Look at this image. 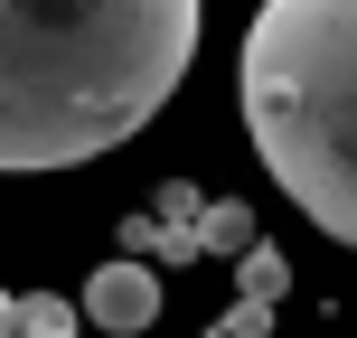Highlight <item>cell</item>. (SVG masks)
<instances>
[{"label": "cell", "mask_w": 357, "mask_h": 338, "mask_svg": "<svg viewBox=\"0 0 357 338\" xmlns=\"http://www.w3.org/2000/svg\"><path fill=\"white\" fill-rule=\"evenodd\" d=\"M197 56V0H0V169H75L151 123Z\"/></svg>", "instance_id": "cell-1"}, {"label": "cell", "mask_w": 357, "mask_h": 338, "mask_svg": "<svg viewBox=\"0 0 357 338\" xmlns=\"http://www.w3.org/2000/svg\"><path fill=\"white\" fill-rule=\"evenodd\" d=\"M235 94L273 188L357 254V0H264Z\"/></svg>", "instance_id": "cell-2"}, {"label": "cell", "mask_w": 357, "mask_h": 338, "mask_svg": "<svg viewBox=\"0 0 357 338\" xmlns=\"http://www.w3.org/2000/svg\"><path fill=\"white\" fill-rule=\"evenodd\" d=\"M85 320L104 338H142L151 320H160V272H151L142 254H113V263L85 282Z\"/></svg>", "instance_id": "cell-3"}, {"label": "cell", "mask_w": 357, "mask_h": 338, "mask_svg": "<svg viewBox=\"0 0 357 338\" xmlns=\"http://www.w3.org/2000/svg\"><path fill=\"white\" fill-rule=\"evenodd\" d=\"M197 245H207V254H245L254 245V207H245V197H216V207H197Z\"/></svg>", "instance_id": "cell-4"}, {"label": "cell", "mask_w": 357, "mask_h": 338, "mask_svg": "<svg viewBox=\"0 0 357 338\" xmlns=\"http://www.w3.org/2000/svg\"><path fill=\"white\" fill-rule=\"evenodd\" d=\"M235 282H245V301L264 310V301H282L291 263H282V254H273V245H245V254H235Z\"/></svg>", "instance_id": "cell-5"}, {"label": "cell", "mask_w": 357, "mask_h": 338, "mask_svg": "<svg viewBox=\"0 0 357 338\" xmlns=\"http://www.w3.org/2000/svg\"><path fill=\"white\" fill-rule=\"evenodd\" d=\"M10 338H75V320H66V301L38 291V301H19V329H10Z\"/></svg>", "instance_id": "cell-6"}, {"label": "cell", "mask_w": 357, "mask_h": 338, "mask_svg": "<svg viewBox=\"0 0 357 338\" xmlns=\"http://www.w3.org/2000/svg\"><path fill=\"white\" fill-rule=\"evenodd\" d=\"M10 329H19V301H10V291H0V338H10Z\"/></svg>", "instance_id": "cell-7"}]
</instances>
